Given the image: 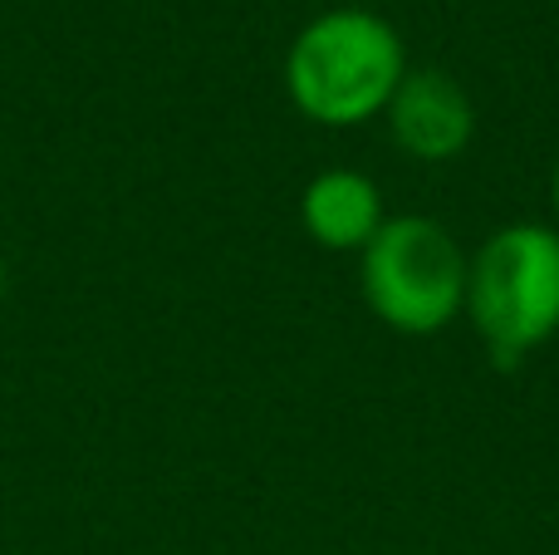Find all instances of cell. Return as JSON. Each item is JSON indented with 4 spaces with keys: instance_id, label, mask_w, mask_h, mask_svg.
Segmentation results:
<instances>
[{
    "instance_id": "cell-3",
    "label": "cell",
    "mask_w": 559,
    "mask_h": 555,
    "mask_svg": "<svg viewBox=\"0 0 559 555\" xmlns=\"http://www.w3.org/2000/svg\"><path fill=\"white\" fill-rule=\"evenodd\" d=\"M358 291L378 324L407 340L442 334L462 320L466 251L437 216H388L358 251Z\"/></svg>"
},
{
    "instance_id": "cell-6",
    "label": "cell",
    "mask_w": 559,
    "mask_h": 555,
    "mask_svg": "<svg viewBox=\"0 0 559 555\" xmlns=\"http://www.w3.org/2000/svg\"><path fill=\"white\" fill-rule=\"evenodd\" d=\"M550 206H555V226H559V157H555V173H550Z\"/></svg>"
},
{
    "instance_id": "cell-4",
    "label": "cell",
    "mask_w": 559,
    "mask_h": 555,
    "mask_svg": "<svg viewBox=\"0 0 559 555\" xmlns=\"http://www.w3.org/2000/svg\"><path fill=\"white\" fill-rule=\"evenodd\" d=\"M388 138L413 163H456L476 138V104L447 69H407L383 108Z\"/></svg>"
},
{
    "instance_id": "cell-5",
    "label": "cell",
    "mask_w": 559,
    "mask_h": 555,
    "mask_svg": "<svg viewBox=\"0 0 559 555\" xmlns=\"http://www.w3.org/2000/svg\"><path fill=\"white\" fill-rule=\"evenodd\" d=\"M388 222L383 187L358 167H324L299 192V226L319 251L358 256Z\"/></svg>"
},
{
    "instance_id": "cell-2",
    "label": "cell",
    "mask_w": 559,
    "mask_h": 555,
    "mask_svg": "<svg viewBox=\"0 0 559 555\" xmlns=\"http://www.w3.org/2000/svg\"><path fill=\"white\" fill-rule=\"evenodd\" d=\"M462 320L496 364H521L559 334V226L506 222L466 256Z\"/></svg>"
},
{
    "instance_id": "cell-1",
    "label": "cell",
    "mask_w": 559,
    "mask_h": 555,
    "mask_svg": "<svg viewBox=\"0 0 559 555\" xmlns=\"http://www.w3.org/2000/svg\"><path fill=\"white\" fill-rule=\"evenodd\" d=\"M407 45L393 20L364 5H334L305 20L285 49V94L319 128H364L383 118L407 74Z\"/></svg>"
},
{
    "instance_id": "cell-7",
    "label": "cell",
    "mask_w": 559,
    "mask_h": 555,
    "mask_svg": "<svg viewBox=\"0 0 559 555\" xmlns=\"http://www.w3.org/2000/svg\"><path fill=\"white\" fill-rule=\"evenodd\" d=\"M5 281L10 275H5V256H0V300H5Z\"/></svg>"
}]
</instances>
